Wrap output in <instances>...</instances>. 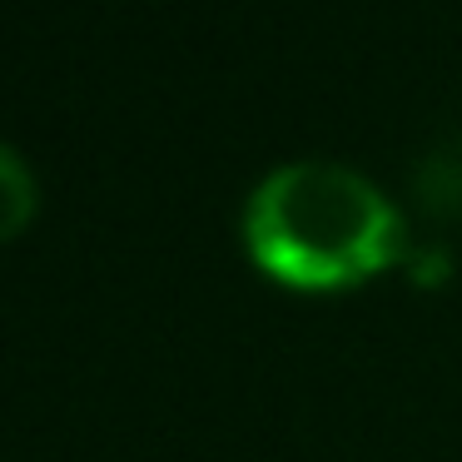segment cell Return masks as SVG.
I'll list each match as a JSON object with an SVG mask.
<instances>
[{
  "instance_id": "6da1fadb",
  "label": "cell",
  "mask_w": 462,
  "mask_h": 462,
  "mask_svg": "<svg viewBox=\"0 0 462 462\" xmlns=\"http://www.w3.org/2000/svg\"><path fill=\"white\" fill-rule=\"evenodd\" d=\"M239 234L254 269L299 293L353 289L402 254V214L393 199L333 160L269 170L244 199Z\"/></svg>"
},
{
  "instance_id": "7a4b0ae2",
  "label": "cell",
  "mask_w": 462,
  "mask_h": 462,
  "mask_svg": "<svg viewBox=\"0 0 462 462\" xmlns=\"http://www.w3.org/2000/svg\"><path fill=\"white\" fill-rule=\"evenodd\" d=\"M35 219V174L11 144H0V244H11Z\"/></svg>"
}]
</instances>
